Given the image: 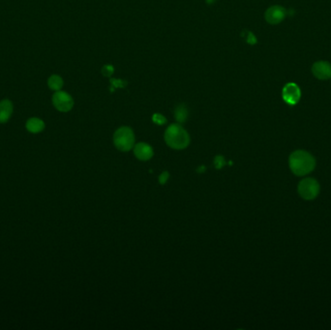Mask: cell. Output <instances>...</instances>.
<instances>
[{
    "instance_id": "cell-4",
    "label": "cell",
    "mask_w": 331,
    "mask_h": 330,
    "mask_svg": "<svg viewBox=\"0 0 331 330\" xmlns=\"http://www.w3.org/2000/svg\"><path fill=\"white\" fill-rule=\"evenodd\" d=\"M298 193L304 199H314L319 193V184L314 178H305L298 184Z\"/></svg>"
},
{
    "instance_id": "cell-13",
    "label": "cell",
    "mask_w": 331,
    "mask_h": 330,
    "mask_svg": "<svg viewBox=\"0 0 331 330\" xmlns=\"http://www.w3.org/2000/svg\"><path fill=\"white\" fill-rule=\"evenodd\" d=\"M176 117H177V119L179 120V122H184V120L186 119V117H187V112L184 108L180 107L177 111Z\"/></svg>"
},
{
    "instance_id": "cell-12",
    "label": "cell",
    "mask_w": 331,
    "mask_h": 330,
    "mask_svg": "<svg viewBox=\"0 0 331 330\" xmlns=\"http://www.w3.org/2000/svg\"><path fill=\"white\" fill-rule=\"evenodd\" d=\"M49 86L50 88L52 89V90H55V91H58L61 89L62 85H63V80L62 79L59 77V76H56V75H53L51 76V78L49 79Z\"/></svg>"
},
{
    "instance_id": "cell-15",
    "label": "cell",
    "mask_w": 331,
    "mask_h": 330,
    "mask_svg": "<svg viewBox=\"0 0 331 330\" xmlns=\"http://www.w3.org/2000/svg\"><path fill=\"white\" fill-rule=\"evenodd\" d=\"M153 121H154L156 124L162 125V124L165 123L167 120H166L165 118H164L163 116H161V115H154V117H153Z\"/></svg>"
},
{
    "instance_id": "cell-7",
    "label": "cell",
    "mask_w": 331,
    "mask_h": 330,
    "mask_svg": "<svg viewBox=\"0 0 331 330\" xmlns=\"http://www.w3.org/2000/svg\"><path fill=\"white\" fill-rule=\"evenodd\" d=\"M266 20L270 25H278L286 18L287 11L284 7L275 5L268 8L266 12Z\"/></svg>"
},
{
    "instance_id": "cell-11",
    "label": "cell",
    "mask_w": 331,
    "mask_h": 330,
    "mask_svg": "<svg viewBox=\"0 0 331 330\" xmlns=\"http://www.w3.org/2000/svg\"><path fill=\"white\" fill-rule=\"evenodd\" d=\"M45 128V123L43 120L40 119H28L26 122V129L27 131L33 134H37V133L42 132Z\"/></svg>"
},
{
    "instance_id": "cell-16",
    "label": "cell",
    "mask_w": 331,
    "mask_h": 330,
    "mask_svg": "<svg viewBox=\"0 0 331 330\" xmlns=\"http://www.w3.org/2000/svg\"><path fill=\"white\" fill-rule=\"evenodd\" d=\"M169 177H170V174H169V172H163V173H162V174L159 176V182H160L161 184H165L166 182L168 181Z\"/></svg>"
},
{
    "instance_id": "cell-3",
    "label": "cell",
    "mask_w": 331,
    "mask_h": 330,
    "mask_svg": "<svg viewBox=\"0 0 331 330\" xmlns=\"http://www.w3.org/2000/svg\"><path fill=\"white\" fill-rule=\"evenodd\" d=\"M114 143L118 150L127 152L135 146V135L129 127H121L114 135Z\"/></svg>"
},
{
    "instance_id": "cell-14",
    "label": "cell",
    "mask_w": 331,
    "mask_h": 330,
    "mask_svg": "<svg viewBox=\"0 0 331 330\" xmlns=\"http://www.w3.org/2000/svg\"><path fill=\"white\" fill-rule=\"evenodd\" d=\"M214 165H215L216 169H222L226 165V161L223 156H217L214 160Z\"/></svg>"
},
{
    "instance_id": "cell-2",
    "label": "cell",
    "mask_w": 331,
    "mask_h": 330,
    "mask_svg": "<svg viewBox=\"0 0 331 330\" xmlns=\"http://www.w3.org/2000/svg\"><path fill=\"white\" fill-rule=\"evenodd\" d=\"M165 142L174 149H184L190 144V137L180 125L173 124L166 130Z\"/></svg>"
},
{
    "instance_id": "cell-5",
    "label": "cell",
    "mask_w": 331,
    "mask_h": 330,
    "mask_svg": "<svg viewBox=\"0 0 331 330\" xmlns=\"http://www.w3.org/2000/svg\"><path fill=\"white\" fill-rule=\"evenodd\" d=\"M282 97L287 104L294 106L299 102L301 98V90L296 83L289 82L283 88Z\"/></svg>"
},
{
    "instance_id": "cell-10",
    "label": "cell",
    "mask_w": 331,
    "mask_h": 330,
    "mask_svg": "<svg viewBox=\"0 0 331 330\" xmlns=\"http://www.w3.org/2000/svg\"><path fill=\"white\" fill-rule=\"evenodd\" d=\"M13 113V105L9 100H3L0 102V123L7 122Z\"/></svg>"
},
{
    "instance_id": "cell-1",
    "label": "cell",
    "mask_w": 331,
    "mask_h": 330,
    "mask_svg": "<svg viewBox=\"0 0 331 330\" xmlns=\"http://www.w3.org/2000/svg\"><path fill=\"white\" fill-rule=\"evenodd\" d=\"M289 165L292 172L298 176L306 175L315 168V158L304 150L294 151L289 159Z\"/></svg>"
},
{
    "instance_id": "cell-8",
    "label": "cell",
    "mask_w": 331,
    "mask_h": 330,
    "mask_svg": "<svg viewBox=\"0 0 331 330\" xmlns=\"http://www.w3.org/2000/svg\"><path fill=\"white\" fill-rule=\"evenodd\" d=\"M313 75L318 79H331V64L327 61H318L312 66Z\"/></svg>"
},
{
    "instance_id": "cell-6",
    "label": "cell",
    "mask_w": 331,
    "mask_h": 330,
    "mask_svg": "<svg viewBox=\"0 0 331 330\" xmlns=\"http://www.w3.org/2000/svg\"><path fill=\"white\" fill-rule=\"evenodd\" d=\"M52 103H53V106L56 107V109H58L59 112H62V113L71 111L74 106V101H73L72 97L68 93L59 91V90L53 95Z\"/></svg>"
},
{
    "instance_id": "cell-9",
    "label": "cell",
    "mask_w": 331,
    "mask_h": 330,
    "mask_svg": "<svg viewBox=\"0 0 331 330\" xmlns=\"http://www.w3.org/2000/svg\"><path fill=\"white\" fill-rule=\"evenodd\" d=\"M134 154L140 161H148L152 158L153 148L145 143H140L134 147Z\"/></svg>"
}]
</instances>
